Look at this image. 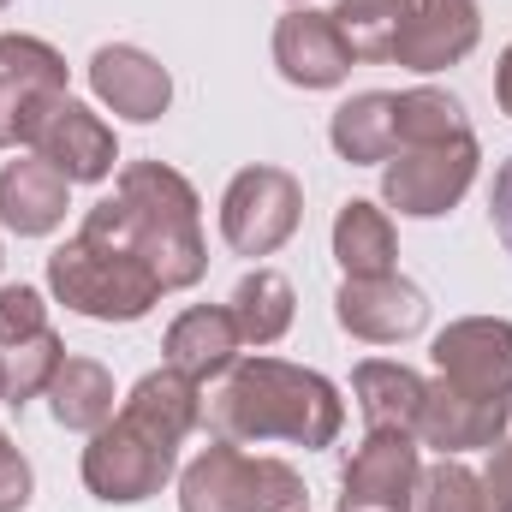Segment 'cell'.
I'll list each match as a JSON object with an SVG mask.
<instances>
[{
	"label": "cell",
	"instance_id": "obj_1",
	"mask_svg": "<svg viewBox=\"0 0 512 512\" xmlns=\"http://www.w3.org/2000/svg\"><path fill=\"white\" fill-rule=\"evenodd\" d=\"M203 423L215 441H233V447L286 441V447L316 453V447L340 441L346 399L322 370H304L286 358H245L203 399Z\"/></svg>",
	"mask_w": 512,
	"mask_h": 512
},
{
	"label": "cell",
	"instance_id": "obj_2",
	"mask_svg": "<svg viewBox=\"0 0 512 512\" xmlns=\"http://www.w3.org/2000/svg\"><path fill=\"white\" fill-rule=\"evenodd\" d=\"M197 191L179 167L167 161H131L120 167V185L114 197H102L90 215H84V233H102L114 245L137 251L161 292H185L203 280L209 268V245H203V215H197Z\"/></svg>",
	"mask_w": 512,
	"mask_h": 512
},
{
	"label": "cell",
	"instance_id": "obj_3",
	"mask_svg": "<svg viewBox=\"0 0 512 512\" xmlns=\"http://www.w3.org/2000/svg\"><path fill=\"white\" fill-rule=\"evenodd\" d=\"M48 292L72 316H90V322H143L161 304L155 268L137 251L102 239V233H84V227H78V239H66L48 256Z\"/></svg>",
	"mask_w": 512,
	"mask_h": 512
},
{
	"label": "cell",
	"instance_id": "obj_4",
	"mask_svg": "<svg viewBox=\"0 0 512 512\" xmlns=\"http://www.w3.org/2000/svg\"><path fill=\"white\" fill-rule=\"evenodd\" d=\"M304 477L286 459H256L233 441L203 447L179 471V512H304Z\"/></svg>",
	"mask_w": 512,
	"mask_h": 512
},
{
	"label": "cell",
	"instance_id": "obj_5",
	"mask_svg": "<svg viewBox=\"0 0 512 512\" xmlns=\"http://www.w3.org/2000/svg\"><path fill=\"white\" fill-rule=\"evenodd\" d=\"M477 161H483L477 131L447 137V143H405V149H393V155L382 161L387 209H399V215H411V221H435V215H447V209L471 191Z\"/></svg>",
	"mask_w": 512,
	"mask_h": 512
},
{
	"label": "cell",
	"instance_id": "obj_6",
	"mask_svg": "<svg viewBox=\"0 0 512 512\" xmlns=\"http://www.w3.org/2000/svg\"><path fill=\"white\" fill-rule=\"evenodd\" d=\"M173 465H179L173 441L137 429L131 417H108L84 447V489L108 507H137V501L167 489Z\"/></svg>",
	"mask_w": 512,
	"mask_h": 512
},
{
	"label": "cell",
	"instance_id": "obj_7",
	"mask_svg": "<svg viewBox=\"0 0 512 512\" xmlns=\"http://www.w3.org/2000/svg\"><path fill=\"white\" fill-rule=\"evenodd\" d=\"M304 221V185L286 167H245L221 197V239L239 256H274Z\"/></svg>",
	"mask_w": 512,
	"mask_h": 512
},
{
	"label": "cell",
	"instance_id": "obj_8",
	"mask_svg": "<svg viewBox=\"0 0 512 512\" xmlns=\"http://www.w3.org/2000/svg\"><path fill=\"white\" fill-rule=\"evenodd\" d=\"M66 102V60L42 36H0V149L30 143Z\"/></svg>",
	"mask_w": 512,
	"mask_h": 512
},
{
	"label": "cell",
	"instance_id": "obj_9",
	"mask_svg": "<svg viewBox=\"0 0 512 512\" xmlns=\"http://www.w3.org/2000/svg\"><path fill=\"white\" fill-rule=\"evenodd\" d=\"M435 376L471 399H512V322L507 316H465L447 322L429 346Z\"/></svg>",
	"mask_w": 512,
	"mask_h": 512
},
{
	"label": "cell",
	"instance_id": "obj_10",
	"mask_svg": "<svg viewBox=\"0 0 512 512\" xmlns=\"http://www.w3.org/2000/svg\"><path fill=\"white\" fill-rule=\"evenodd\" d=\"M334 322H340L352 340L399 346V340L423 334V322H429V298H423V286H411L405 274L340 280V292H334Z\"/></svg>",
	"mask_w": 512,
	"mask_h": 512
},
{
	"label": "cell",
	"instance_id": "obj_11",
	"mask_svg": "<svg viewBox=\"0 0 512 512\" xmlns=\"http://www.w3.org/2000/svg\"><path fill=\"white\" fill-rule=\"evenodd\" d=\"M512 423V399H471L459 387H447L441 376L423 393V411H417V447H435L441 459H459V453H477V447H501Z\"/></svg>",
	"mask_w": 512,
	"mask_h": 512
},
{
	"label": "cell",
	"instance_id": "obj_12",
	"mask_svg": "<svg viewBox=\"0 0 512 512\" xmlns=\"http://www.w3.org/2000/svg\"><path fill=\"white\" fill-rule=\"evenodd\" d=\"M477 36H483L477 0H405L393 60L411 72H447L477 48Z\"/></svg>",
	"mask_w": 512,
	"mask_h": 512
},
{
	"label": "cell",
	"instance_id": "obj_13",
	"mask_svg": "<svg viewBox=\"0 0 512 512\" xmlns=\"http://www.w3.org/2000/svg\"><path fill=\"white\" fill-rule=\"evenodd\" d=\"M274 66L292 90H334L346 84L352 72V48L346 36L334 30V12H310V6H292L280 24H274Z\"/></svg>",
	"mask_w": 512,
	"mask_h": 512
},
{
	"label": "cell",
	"instance_id": "obj_14",
	"mask_svg": "<svg viewBox=\"0 0 512 512\" xmlns=\"http://www.w3.org/2000/svg\"><path fill=\"white\" fill-rule=\"evenodd\" d=\"M423 483V447L411 429H370L346 465H340V495L346 501H417Z\"/></svg>",
	"mask_w": 512,
	"mask_h": 512
},
{
	"label": "cell",
	"instance_id": "obj_15",
	"mask_svg": "<svg viewBox=\"0 0 512 512\" xmlns=\"http://www.w3.org/2000/svg\"><path fill=\"white\" fill-rule=\"evenodd\" d=\"M30 149H36L54 173H66L72 185H96V179H108L114 161H120L114 126H108L102 114H90L84 102H72V96L42 120V131L30 137Z\"/></svg>",
	"mask_w": 512,
	"mask_h": 512
},
{
	"label": "cell",
	"instance_id": "obj_16",
	"mask_svg": "<svg viewBox=\"0 0 512 512\" xmlns=\"http://www.w3.org/2000/svg\"><path fill=\"white\" fill-rule=\"evenodd\" d=\"M90 90H96L102 108H114L120 120H137V126L161 120L167 102H173L167 66H161L155 54L131 48V42H108V48L90 54Z\"/></svg>",
	"mask_w": 512,
	"mask_h": 512
},
{
	"label": "cell",
	"instance_id": "obj_17",
	"mask_svg": "<svg viewBox=\"0 0 512 512\" xmlns=\"http://www.w3.org/2000/svg\"><path fill=\"white\" fill-rule=\"evenodd\" d=\"M239 346H245V334L227 304H191L185 316H173L161 358H167V370H179L191 382H221L239 364Z\"/></svg>",
	"mask_w": 512,
	"mask_h": 512
},
{
	"label": "cell",
	"instance_id": "obj_18",
	"mask_svg": "<svg viewBox=\"0 0 512 512\" xmlns=\"http://www.w3.org/2000/svg\"><path fill=\"white\" fill-rule=\"evenodd\" d=\"M66 197H72V179L54 173L42 155H18L0 167V227L18 239L54 233L66 221Z\"/></svg>",
	"mask_w": 512,
	"mask_h": 512
},
{
	"label": "cell",
	"instance_id": "obj_19",
	"mask_svg": "<svg viewBox=\"0 0 512 512\" xmlns=\"http://www.w3.org/2000/svg\"><path fill=\"white\" fill-rule=\"evenodd\" d=\"M120 417H131L137 429H149V435H161L173 447H185V435L203 429V382H191V376H179V370L161 364V370H149L126 393Z\"/></svg>",
	"mask_w": 512,
	"mask_h": 512
},
{
	"label": "cell",
	"instance_id": "obj_20",
	"mask_svg": "<svg viewBox=\"0 0 512 512\" xmlns=\"http://www.w3.org/2000/svg\"><path fill=\"white\" fill-rule=\"evenodd\" d=\"M328 143L352 167H382L399 149V96L393 90H364V96L340 102L334 120H328Z\"/></svg>",
	"mask_w": 512,
	"mask_h": 512
},
{
	"label": "cell",
	"instance_id": "obj_21",
	"mask_svg": "<svg viewBox=\"0 0 512 512\" xmlns=\"http://www.w3.org/2000/svg\"><path fill=\"white\" fill-rule=\"evenodd\" d=\"M423 393H429V382L417 370L393 364V358H364L352 370V399H358L370 429H417Z\"/></svg>",
	"mask_w": 512,
	"mask_h": 512
},
{
	"label": "cell",
	"instance_id": "obj_22",
	"mask_svg": "<svg viewBox=\"0 0 512 512\" xmlns=\"http://www.w3.org/2000/svg\"><path fill=\"white\" fill-rule=\"evenodd\" d=\"M334 262L346 268V280L393 274V262H399V239H393L387 209L364 203V197H352V203L334 215Z\"/></svg>",
	"mask_w": 512,
	"mask_h": 512
},
{
	"label": "cell",
	"instance_id": "obj_23",
	"mask_svg": "<svg viewBox=\"0 0 512 512\" xmlns=\"http://www.w3.org/2000/svg\"><path fill=\"white\" fill-rule=\"evenodd\" d=\"M48 411L72 435H96L114 417V376L96 358H66L48 382Z\"/></svg>",
	"mask_w": 512,
	"mask_h": 512
},
{
	"label": "cell",
	"instance_id": "obj_24",
	"mask_svg": "<svg viewBox=\"0 0 512 512\" xmlns=\"http://www.w3.org/2000/svg\"><path fill=\"white\" fill-rule=\"evenodd\" d=\"M227 310H233V322H239L245 346H274V340L292 328V316H298V292H292V280H286V274L256 268V274H245V280L233 286Z\"/></svg>",
	"mask_w": 512,
	"mask_h": 512
},
{
	"label": "cell",
	"instance_id": "obj_25",
	"mask_svg": "<svg viewBox=\"0 0 512 512\" xmlns=\"http://www.w3.org/2000/svg\"><path fill=\"white\" fill-rule=\"evenodd\" d=\"M60 364H66V340H60L54 328H42V334L6 346V352H0V405L24 411L30 399H42Z\"/></svg>",
	"mask_w": 512,
	"mask_h": 512
},
{
	"label": "cell",
	"instance_id": "obj_26",
	"mask_svg": "<svg viewBox=\"0 0 512 512\" xmlns=\"http://www.w3.org/2000/svg\"><path fill=\"white\" fill-rule=\"evenodd\" d=\"M399 24H405V0H340L334 6V30L346 36L352 60H370V66L393 60Z\"/></svg>",
	"mask_w": 512,
	"mask_h": 512
},
{
	"label": "cell",
	"instance_id": "obj_27",
	"mask_svg": "<svg viewBox=\"0 0 512 512\" xmlns=\"http://www.w3.org/2000/svg\"><path fill=\"white\" fill-rule=\"evenodd\" d=\"M465 131H471V114L459 96H447V90H405L399 96V149L405 143H447Z\"/></svg>",
	"mask_w": 512,
	"mask_h": 512
},
{
	"label": "cell",
	"instance_id": "obj_28",
	"mask_svg": "<svg viewBox=\"0 0 512 512\" xmlns=\"http://www.w3.org/2000/svg\"><path fill=\"white\" fill-rule=\"evenodd\" d=\"M417 512H495V507H489V489H483V477L471 465L441 459L417 483Z\"/></svg>",
	"mask_w": 512,
	"mask_h": 512
},
{
	"label": "cell",
	"instance_id": "obj_29",
	"mask_svg": "<svg viewBox=\"0 0 512 512\" xmlns=\"http://www.w3.org/2000/svg\"><path fill=\"white\" fill-rule=\"evenodd\" d=\"M48 328V304L36 286H0V346H18Z\"/></svg>",
	"mask_w": 512,
	"mask_h": 512
},
{
	"label": "cell",
	"instance_id": "obj_30",
	"mask_svg": "<svg viewBox=\"0 0 512 512\" xmlns=\"http://www.w3.org/2000/svg\"><path fill=\"white\" fill-rule=\"evenodd\" d=\"M36 495V477H30V459L18 453L12 435H0V512H24Z\"/></svg>",
	"mask_w": 512,
	"mask_h": 512
},
{
	"label": "cell",
	"instance_id": "obj_31",
	"mask_svg": "<svg viewBox=\"0 0 512 512\" xmlns=\"http://www.w3.org/2000/svg\"><path fill=\"white\" fill-rule=\"evenodd\" d=\"M483 489H489V507H495V512H512V435L501 441V447H489Z\"/></svg>",
	"mask_w": 512,
	"mask_h": 512
},
{
	"label": "cell",
	"instance_id": "obj_32",
	"mask_svg": "<svg viewBox=\"0 0 512 512\" xmlns=\"http://www.w3.org/2000/svg\"><path fill=\"white\" fill-rule=\"evenodd\" d=\"M489 221H495L501 245L512 251V155L501 161V173H495V191H489Z\"/></svg>",
	"mask_w": 512,
	"mask_h": 512
},
{
	"label": "cell",
	"instance_id": "obj_33",
	"mask_svg": "<svg viewBox=\"0 0 512 512\" xmlns=\"http://www.w3.org/2000/svg\"><path fill=\"white\" fill-rule=\"evenodd\" d=\"M495 102H501V114L512 120V42H507V54H501V66H495Z\"/></svg>",
	"mask_w": 512,
	"mask_h": 512
},
{
	"label": "cell",
	"instance_id": "obj_34",
	"mask_svg": "<svg viewBox=\"0 0 512 512\" xmlns=\"http://www.w3.org/2000/svg\"><path fill=\"white\" fill-rule=\"evenodd\" d=\"M340 512H411L405 501H346L340 495Z\"/></svg>",
	"mask_w": 512,
	"mask_h": 512
},
{
	"label": "cell",
	"instance_id": "obj_35",
	"mask_svg": "<svg viewBox=\"0 0 512 512\" xmlns=\"http://www.w3.org/2000/svg\"><path fill=\"white\" fill-rule=\"evenodd\" d=\"M6 6H12V0H0V12H6Z\"/></svg>",
	"mask_w": 512,
	"mask_h": 512
},
{
	"label": "cell",
	"instance_id": "obj_36",
	"mask_svg": "<svg viewBox=\"0 0 512 512\" xmlns=\"http://www.w3.org/2000/svg\"><path fill=\"white\" fill-rule=\"evenodd\" d=\"M292 6H304V0H292Z\"/></svg>",
	"mask_w": 512,
	"mask_h": 512
},
{
	"label": "cell",
	"instance_id": "obj_37",
	"mask_svg": "<svg viewBox=\"0 0 512 512\" xmlns=\"http://www.w3.org/2000/svg\"><path fill=\"white\" fill-rule=\"evenodd\" d=\"M0 262H6V256H0Z\"/></svg>",
	"mask_w": 512,
	"mask_h": 512
}]
</instances>
